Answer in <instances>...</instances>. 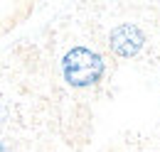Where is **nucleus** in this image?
<instances>
[{
    "mask_svg": "<svg viewBox=\"0 0 160 152\" xmlns=\"http://www.w3.org/2000/svg\"><path fill=\"white\" fill-rule=\"evenodd\" d=\"M103 69H106L103 57H101L96 49L84 47V44L72 47L64 54V61H62V74H64V78L74 88H84V86L96 83L101 76H103Z\"/></svg>",
    "mask_w": 160,
    "mask_h": 152,
    "instance_id": "obj_1",
    "label": "nucleus"
},
{
    "mask_svg": "<svg viewBox=\"0 0 160 152\" xmlns=\"http://www.w3.org/2000/svg\"><path fill=\"white\" fill-rule=\"evenodd\" d=\"M145 47V37L136 25L131 22H123L116 30H111V37H108V49L121 59H131L136 57L140 49Z\"/></svg>",
    "mask_w": 160,
    "mask_h": 152,
    "instance_id": "obj_3",
    "label": "nucleus"
},
{
    "mask_svg": "<svg viewBox=\"0 0 160 152\" xmlns=\"http://www.w3.org/2000/svg\"><path fill=\"white\" fill-rule=\"evenodd\" d=\"M0 152H52V150L27 125L5 118V120H0Z\"/></svg>",
    "mask_w": 160,
    "mask_h": 152,
    "instance_id": "obj_2",
    "label": "nucleus"
}]
</instances>
